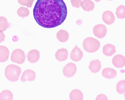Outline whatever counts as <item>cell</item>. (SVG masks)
<instances>
[{"label":"cell","mask_w":125,"mask_h":100,"mask_svg":"<svg viewBox=\"0 0 125 100\" xmlns=\"http://www.w3.org/2000/svg\"><path fill=\"white\" fill-rule=\"evenodd\" d=\"M67 15V7L63 0H38L33 9L36 22L46 28L60 25Z\"/></svg>","instance_id":"1"},{"label":"cell","mask_w":125,"mask_h":100,"mask_svg":"<svg viewBox=\"0 0 125 100\" xmlns=\"http://www.w3.org/2000/svg\"><path fill=\"white\" fill-rule=\"evenodd\" d=\"M21 68L16 65L11 64L8 65L5 70V75L9 81L15 82L19 79L21 73Z\"/></svg>","instance_id":"2"},{"label":"cell","mask_w":125,"mask_h":100,"mask_svg":"<svg viewBox=\"0 0 125 100\" xmlns=\"http://www.w3.org/2000/svg\"><path fill=\"white\" fill-rule=\"evenodd\" d=\"M100 46V41L93 37H88L83 42V46L84 50L88 52H97Z\"/></svg>","instance_id":"3"},{"label":"cell","mask_w":125,"mask_h":100,"mask_svg":"<svg viewBox=\"0 0 125 100\" xmlns=\"http://www.w3.org/2000/svg\"><path fill=\"white\" fill-rule=\"evenodd\" d=\"M11 60L12 62L19 64L25 62L26 55L24 51L22 49H17L13 51L11 54Z\"/></svg>","instance_id":"4"},{"label":"cell","mask_w":125,"mask_h":100,"mask_svg":"<svg viewBox=\"0 0 125 100\" xmlns=\"http://www.w3.org/2000/svg\"><path fill=\"white\" fill-rule=\"evenodd\" d=\"M77 67L75 63L70 62L67 63L63 68V75L68 78L72 77L75 74Z\"/></svg>","instance_id":"5"},{"label":"cell","mask_w":125,"mask_h":100,"mask_svg":"<svg viewBox=\"0 0 125 100\" xmlns=\"http://www.w3.org/2000/svg\"><path fill=\"white\" fill-rule=\"evenodd\" d=\"M107 27L103 24H98L94 27L93 32L95 36L98 38H103L107 34Z\"/></svg>","instance_id":"6"},{"label":"cell","mask_w":125,"mask_h":100,"mask_svg":"<svg viewBox=\"0 0 125 100\" xmlns=\"http://www.w3.org/2000/svg\"><path fill=\"white\" fill-rule=\"evenodd\" d=\"M36 74L33 70L31 69L25 70L21 76V80L22 82L33 81L35 79Z\"/></svg>","instance_id":"7"},{"label":"cell","mask_w":125,"mask_h":100,"mask_svg":"<svg viewBox=\"0 0 125 100\" xmlns=\"http://www.w3.org/2000/svg\"><path fill=\"white\" fill-rule=\"evenodd\" d=\"M83 53L81 49L76 45L70 53V58L73 61L78 62L82 59Z\"/></svg>","instance_id":"8"},{"label":"cell","mask_w":125,"mask_h":100,"mask_svg":"<svg viewBox=\"0 0 125 100\" xmlns=\"http://www.w3.org/2000/svg\"><path fill=\"white\" fill-rule=\"evenodd\" d=\"M112 63L114 66L117 68L124 67L125 65V57L121 54L116 55L112 59Z\"/></svg>","instance_id":"9"},{"label":"cell","mask_w":125,"mask_h":100,"mask_svg":"<svg viewBox=\"0 0 125 100\" xmlns=\"http://www.w3.org/2000/svg\"><path fill=\"white\" fill-rule=\"evenodd\" d=\"M102 19L104 22L108 25H111L114 23L115 17L111 11L107 10L103 13Z\"/></svg>","instance_id":"10"},{"label":"cell","mask_w":125,"mask_h":100,"mask_svg":"<svg viewBox=\"0 0 125 100\" xmlns=\"http://www.w3.org/2000/svg\"><path fill=\"white\" fill-rule=\"evenodd\" d=\"M40 57V52L36 49L31 50L27 54L28 61L31 63H35L38 61Z\"/></svg>","instance_id":"11"},{"label":"cell","mask_w":125,"mask_h":100,"mask_svg":"<svg viewBox=\"0 0 125 100\" xmlns=\"http://www.w3.org/2000/svg\"><path fill=\"white\" fill-rule=\"evenodd\" d=\"M68 51L63 48L58 49L55 54L56 59L60 61H65L68 58Z\"/></svg>","instance_id":"12"},{"label":"cell","mask_w":125,"mask_h":100,"mask_svg":"<svg viewBox=\"0 0 125 100\" xmlns=\"http://www.w3.org/2000/svg\"><path fill=\"white\" fill-rule=\"evenodd\" d=\"M103 76L105 78L111 79L117 76V71L113 68H105L102 70Z\"/></svg>","instance_id":"13"},{"label":"cell","mask_w":125,"mask_h":100,"mask_svg":"<svg viewBox=\"0 0 125 100\" xmlns=\"http://www.w3.org/2000/svg\"><path fill=\"white\" fill-rule=\"evenodd\" d=\"M103 52L106 56H111L116 52L115 46L110 43L106 44L103 47Z\"/></svg>","instance_id":"14"},{"label":"cell","mask_w":125,"mask_h":100,"mask_svg":"<svg viewBox=\"0 0 125 100\" xmlns=\"http://www.w3.org/2000/svg\"><path fill=\"white\" fill-rule=\"evenodd\" d=\"M101 63V62L98 59L93 60L90 62L89 69L94 73L98 72L102 67Z\"/></svg>","instance_id":"15"},{"label":"cell","mask_w":125,"mask_h":100,"mask_svg":"<svg viewBox=\"0 0 125 100\" xmlns=\"http://www.w3.org/2000/svg\"><path fill=\"white\" fill-rule=\"evenodd\" d=\"M9 50L8 48L4 46H0V62H6L9 58Z\"/></svg>","instance_id":"16"},{"label":"cell","mask_w":125,"mask_h":100,"mask_svg":"<svg viewBox=\"0 0 125 100\" xmlns=\"http://www.w3.org/2000/svg\"><path fill=\"white\" fill-rule=\"evenodd\" d=\"M81 6L85 11H93L94 8L95 4L91 0H83L81 3Z\"/></svg>","instance_id":"17"},{"label":"cell","mask_w":125,"mask_h":100,"mask_svg":"<svg viewBox=\"0 0 125 100\" xmlns=\"http://www.w3.org/2000/svg\"><path fill=\"white\" fill-rule=\"evenodd\" d=\"M56 38L61 42H65L68 40L69 34L65 30L61 29L57 32Z\"/></svg>","instance_id":"18"},{"label":"cell","mask_w":125,"mask_h":100,"mask_svg":"<svg viewBox=\"0 0 125 100\" xmlns=\"http://www.w3.org/2000/svg\"><path fill=\"white\" fill-rule=\"evenodd\" d=\"M83 94L80 90L75 89L73 90L70 94V98L71 100H82Z\"/></svg>","instance_id":"19"},{"label":"cell","mask_w":125,"mask_h":100,"mask_svg":"<svg viewBox=\"0 0 125 100\" xmlns=\"http://www.w3.org/2000/svg\"><path fill=\"white\" fill-rule=\"evenodd\" d=\"M13 98V94L9 90H4L0 93V100H12Z\"/></svg>","instance_id":"20"},{"label":"cell","mask_w":125,"mask_h":100,"mask_svg":"<svg viewBox=\"0 0 125 100\" xmlns=\"http://www.w3.org/2000/svg\"><path fill=\"white\" fill-rule=\"evenodd\" d=\"M116 16L118 18L124 19L125 17V7L123 5L119 6L116 9Z\"/></svg>","instance_id":"21"},{"label":"cell","mask_w":125,"mask_h":100,"mask_svg":"<svg viewBox=\"0 0 125 100\" xmlns=\"http://www.w3.org/2000/svg\"><path fill=\"white\" fill-rule=\"evenodd\" d=\"M17 13L20 17H28L30 15V11L27 8L21 7L17 10Z\"/></svg>","instance_id":"22"},{"label":"cell","mask_w":125,"mask_h":100,"mask_svg":"<svg viewBox=\"0 0 125 100\" xmlns=\"http://www.w3.org/2000/svg\"><path fill=\"white\" fill-rule=\"evenodd\" d=\"M8 26L7 19L4 16H0V30L3 32L5 31Z\"/></svg>","instance_id":"23"},{"label":"cell","mask_w":125,"mask_h":100,"mask_svg":"<svg viewBox=\"0 0 125 100\" xmlns=\"http://www.w3.org/2000/svg\"><path fill=\"white\" fill-rule=\"evenodd\" d=\"M117 91L119 94H123L125 91V80L119 81L117 85Z\"/></svg>","instance_id":"24"},{"label":"cell","mask_w":125,"mask_h":100,"mask_svg":"<svg viewBox=\"0 0 125 100\" xmlns=\"http://www.w3.org/2000/svg\"><path fill=\"white\" fill-rule=\"evenodd\" d=\"M34 1V0H18V2L21 5L30 8L32 7Z\"/></svg>","instance_id":"25"},{"label":"cell","mask_w":125,"mask_h":100,"mask_svg":"<svg viewBox=\"0 0 125 100\" xmlns=\"http://www.w3.org/2000/svg\"><path fill=\"white\" fill-rule=\"evenodd\" d=\"M82 0H71V3L73 7L79 8L80 6V4Z\"/></svg>","instance_id":"26"},{"label":"cell","mask_w":125,"mask_h":100,"mask_svg":"<svg viewBox=\"0 0 125 100\" xmlns=\"http://www.w3.org/2000/svg\"><path fill=\"white\" fill-rule=\"evenodd\" d=\"M96 100H108V98L105 95L101 94L98 95L96 99Z\"/></svg>","instance_id":"27"},{"label":"cell","mask_w":125,"mask_h":100,"mask_svg":"<svg viewBox=\"0 0 125 100\" xmlns=\"http://www.w3.org/2000/svg\"><path fill=\"white\" fill-rule=\"evenodd\" d=\"M5 37L6 36L4 33H3L2 31L0 30V43H2L5 41Z\"/></svg>","instance_id":"28"},{"label":"cell","mask_w":125,"mask_h":100,"mask_svg":"<svg viewBox=\"0 0 125 100\" xmlns=\"http://www.w3.org/2000/svg\"><path fill=\"white\" fill-rule=\"evenodd\" d=\"M95 0V1L97 2H100L101 0Z\"/></svg>","instance_id":"29"},{"label":"cell","mask_w":125,"mask_h":100,"mask_svg":"<svg viewBox=\"0 0 125 100\" xmlns=\"http://www.w3.org/2000/svg\"></svg>","instance_id":"30"}]
</instances>
